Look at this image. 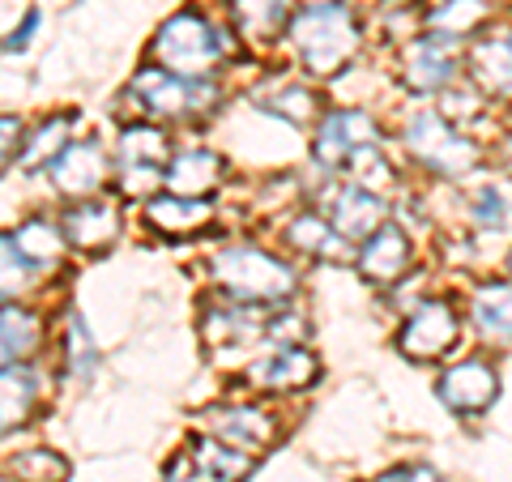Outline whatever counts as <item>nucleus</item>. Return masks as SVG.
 Listing matches in <instances>:
<instances>
[{"mask_svg": "<svg viewBox=\"0 0 512 482\" xmlns=\"http://www.w3.org/2000/svg\"><path fill=\"white\" fill-rule=\"evenodd\" d=\"M286 43L299 60V69L308 77H338L363 47V26L355 18V9L333 0V5H312V9H295L286 22Z\"/></svg>", "mask_w": 512, "mask_h": 482, "instance_id": "nucleus-1", "label": "nucleus"}, {"mask_svg": "<svg viewBox=\"0 0 512 482\" xmlns=\"http://www.w3.org/2000/svg\"><path fill=\"white\" fill-rule=\"evenodd\" d=\"M150 56L158 69L180 77H218L222 64L239 56L235 30L210 22L201 9H175L171 18L154 30Z\"/></svg>", "mask_w": 512, "mask_h": 482, "instance_id": "nucleus-2", "label": "nucleus"}, {"mask_svg": "<svg viewBox=\"0 0 512 482\" xmlns=\"http://www.w3.org/2000/svg\"><path fill=\"white\" fill-rule=\"evenodd\" d=\"M210 273L222 295L239 303H261V308H278L299 291V269L261 244H231L214 252Z\"/></svg>", "mask_w": 512, "mask_h": 482, "instance_id": "nucleus-3", "label": "nucleus"}, {"mask_svg": "<svg viewBox=\"0 0 512 482\" xmlns=\"http://www.w3.org/2000/svg\"><path fill=\"white\" fill-rule=\"evenodd\" d=\"M128 94L141 103L146 120L154 124H201L210 120L214 111L222 107V86L218 77H180V73H167L158 64H146V69L133 73L128 82Z\"/></svg>", "mask_w": 512, "mask_h": 482, "instance_id": "nucleus-4", "label": "nucleus"}, {"mask_svg": "<svg viewBox=\"0 0 512 482\" xmlns=\"http://www.w3.org/2000/svg\"><path fill=\"white\" fill-rule=\"evenodd\" d=\"M402 141H406L414 163H419L423 171H431V175H440V180H466V175H474L487 163L483 146H478L466 128L448 124L440 116V107L414 111V116L406 120V128H402Z\"/></svg>", "mask_w": 512, "mask_h": 482, "instance_id": "nucleus-5", "label": "nucleus"}, {"mask_svg": "<svg viewBox=\"0 0 512 482\" xmlns=\"http://www.w3.org/2000/svg\"><path fill=\"white\" fill-rule=\"evenodd\" d=\"M457 342H461V312L453 299H419L393 337V346L410 363H440L453 355Z\"/></svg>", "mask_w": 512, "mask_h": 482, "instance_id": "nucleus-6", "label": "nucleus"}, {"mask_svg": "<svg viewBox=\"0 0 512 482\" xmlns=\"http://www.w3.org/2000/svg\"><path fill=\"white\" fill-rule=\"evenodd\" d=\"M380 120L363 107H333L320 111L316 120V141H312V158L316 167H325V175L342 171L350 154H359L363 146H380Z\"/></svg>", "mask_w": 512, "mask_h": 482, "instance_id": "nucleus-7", "label": "nucleus"}, {"mask_svg": "<svg viewBox=\"0 0 512 482\" xmlns=\"http://www.w3.org/2000/svg\"><path fill=\"white\" fill-rule=\"evenodd\" d=\"M397 77L410 94H444L448 86L461 77V43L444 39V35H414L410 43H402V64H397Z\"/></svg>", "mask_w": 512, "mask_h": 482, "instance_id": "nucleus-8", "label": "nucleus"}, {"mask_svg": "<svg viewBox=\"0 0 512 482\" xmlns=\"http://www.w3.org/2000/svg\"><path fill=\"white\" fill-rule=\"evenodd\" d=\"M436 397L457 414V419H483V414L495 406V397H500V372H495V363L483 355L457 359L440 372Z\"/></svg>", "mask_w": 512, "mask_h": 482, "instance_id": "nucleus-9", "label": "nucleus"}, {"mask_svg": "<svg viewBox=\"0 0 512 482\" xmlns=\"http://www.w3.org/2000/svg\"><path fill=\"white\" fill-rule=\"evenodd\" d=\"M201 431H210V436L261 457L265 448H274L282 427L274 419V410H265L261 401H222V406L201 410Z\"/></svg>", "mask_w": 512, "mask_h": 482, "instance_id": "nucleus-10", "label": "nucleus"}, {"mask_svg": "<svg viewBox=\"0 0 512 482\" xmlns=\"http://www.w3.org/2000/svg\"><path fill=\"white\" fill-rule=\"evenodd\" d=\"M269 312L274 308H261V303H239L231 295H214L201 303V337L205 346H227V350H248L256 342H265V329H269Z\"/></svg>", "mask_w": 512, "mask_h": 482, "instance_id": "nucleus-11", "label": "nucleus"}, {"mask_svg": "<svg viewBox=\"0 0 512 482\" xmlns=\"http://www.w3.org/2000/svg\"><path fill=\"white\" fill-rule=\"evenodd\" d=\"M320 214L333 222V231H338L346 244H363L372 231H380L384 222H389V201L376 197V192H367L359 184H329L320 192Z\"/></svg>", "mask_w": 512, "mask_h": 482, "instance_id": "nucleus-12", "label": "nucleus"}, {"mask_svg": "<svg viewBox=\"0 0 512 482\" xmlns=\"http://www.w3.org/2000/svg\"><path fill=\"white\" fill-rule=\"evenodd\" d=\"M414 265V244L402 222H384L355 248V269L372 286H397Z\"/></svg>", "mask_w": 512, "mask_h": 482, "instance_id": "nucleus-13", "label": "nucleus"}, {"mask_svg": "<svg viewBox=\"0 0 512 482\" xmlns=\"http://www.w3.org/2000/svg\"><path fill=\"white\" fill-rule=\"evenodd\" d=\"M60 231L69 239V248L86 252V256H103L107 248L120 244V231H124V214L116 201H103V197H86V201H73L60 218Z\"/></svg>", "mask_w": 512, "mask_h": 482, "instance_id": "nucleus-14", "label": "nucleus"}, {"mask_svg": "<svg viewBox=\"0 0 512 482\" xmlns=\"http://www.w3.org/2000/svg\"><path fill=\"white\" fill-rule=\"evenodd\" d=\"M316 380H320V359H316V350H308V346H274L265 359H256L248 367L252 389L278 393V397L312 389Z\"/></svg>", "mask_w": 512, "mask_h": 482, "instance_id": "nucleus-15", "label": "nucleus"}, {"mask_svg": "<svg viewBox=\"0 0 512 482\" xmlns=\"http://www.w3.org/2000/svg\"><path fill=\"white\" fill-rule=\"evenodd\" d=\"M47 171H52V188L60 197H73V201L99 197L107 184V150L99 141H73Z\"/></svg>", "mask_w": 512, "mask_h": 482, "instance_id": "nucleus-16", "label": "nucleus"}, {"mask_svg": "<svg viewBox=\"0 0 512 482\" xmlns=\"http://www.w3.org/2000/svg\"><path fill=\"white\" fill-rule=\"evenodd\" d=\"M461 64H466L470 82L483 94H512V26L470 39Z\"/></svg>", "mask_w": 512, "mask_h": 482, "instance_id": "nucleus-17", "label": "nucleus"}, {"mask_svg": "<svg viewBox=\"0 0 512 482\" xmlns=\"http://www.w3.org/2000/svg\"><path fill=\"white\" fill-rule=\"evenodd\" d=\"M214 222V201L210 197H180V192H154L146 201V227L163 239H184L201 235Z\"/></svg>", "mask_w": 512, "mask_h": 482, "instance_id": "nucleus-18", "label": "nucleus"}, {"mask_svg": "<svg viewBox=\"0 0 512 482\" xmlns=\"http://www.w3.org/2000/svg\"><path fill=\"white\" fill-rule=\"evenodd\" d=\"M282 239L295 252L312 256V261H355V244H346V239L333 231V222L320 210L291 214V218H286V227H282Z\"/></svg>", "mask_w": 512, "mask_h": 482, "instance_id": "nucleus-19", "label": "nucleus"}, {"mask_svg": "<svg viewBox=\"0 0 512 482\" xmlns=\"http://www.w3.org/2000/svg\"><path fill=\"white\" fill-rule=\"evenodd\" d=\"M470 325L487 346H512V282L487 278L470 295Z\"/></svg>", "mask_w": 512, "mask_h": 482, "instance_id": "nucleus-20", "label": "nucleus"}, {"mask_svg": "<svg viewBox=\"0 0 512 482\" xmlns=\"http://www.w3.org/2000/svg\"><path fill=\"white\" fill-rule=\"evenodd\" d=\"M222 175H227L222 154L192 146V150L171 154V163L163 167V188L180 192V197H210V192L222 184Z\"/></svg>", "mask_w": 512, "mask_h": 482, "instance_id": "nucleus-21", "label": "nucleus"}, {"mask_svg": "<svg viewBox=\"0 0 512 482\" xmlns=\"http://www.w3.org/2000/svg\"><path fill=\"white\" fill-rule=\"evenodd\" d=\"M291 0H227V22L244 43L265 47L286 35L291 22Z\"/></svg>", "mask_w": 512, "mask_h": 482, "instance_id": "nucleus-22", "label": "nucleus"}, {"mask_svg": "<svg viewBox=\"0 0 512 482\" xmlns=\"http://www.w3.org/2000/svg\"><path fill=\"white\" fill-rule=\"evenodd\" d=\"M188 457L197 461V470H201L205 482H248L252 470H256L252 453L210 436V431H197V436L188 440Z\"/></svg>", "mask_w": 512, "mask_h": 482, "instance_id": "nucleus-23", "label": "nucleus"}, {"mask_svg": "<svg viewBox=\"0 0 512 482\" xmlns=\"http://www.w3.org/2000/svg\"><path fill=\"white\" fill-rule=\"evenodd\" d=\"M73 124L77 116L73 111H56V116H47L35 133L22 137V150H18V171L22 175H39L56 163V158L73 146Z\"/></svg>", "mask_w": 512, "mask_h": 482, "instance_id": "nucleus-24", "label": "nucleus"}, {"mask_svg": "<svg viewBox=\"0 0 512 482\" xmlns=\"http://www.w3.org/2000/svg\"><path fill=\"white\" fill-rule=\"evenodd\" d=\"M39 406V380L26 363L0 367V440L13 436L18 427L30 423V414Z\"/></svg>", "mask_w": 512, "mask_h": 482, "instance_id": "nucleus-25", "label": "nucleus"}, {"mask_svg": "<svg viewBox=\"0 0 512 482\" xmlns=\"http://www.w3.org/2000/svg\"><path fill=\"white\" fill-rule=\"evenodd\" d=\"M491 22V5L487 0H440L423 13V30L427 35H444L466 47L478 30Z\"/></svg>", "mask_w": 512, "mask_h": 482, "instance_id": "nucleus-26", "label": "nucleus"}, {"mask_svg": "<svg viewBox=\"0 0 512 482\" xmlns=\"http://www.w3.org/2000/svg\"><path fill=\"white\" fill-rule=\"evenodd\" d=\"M171 163V141L167 128L154 120H133L120 128L116 141V167H158L163 171Z\"/></svg>", "mask_w": 512, "mask_h": 482, "instance_id": "nucleus-27", "label": "nucleus"}, {"mask_svg": "<svg viewBox=\"0 0 512 482\" xmlns=\"http://www.w3.org/2000/svg\"><path fill=\"white\" fill-rule=\"evenodd\" d=\"M0 337H5L13 363H30L43 350V337H47V320L26 308V303H0Z\"/></svg>", "mask_w": 512, "mask_h": 482, "instance_id": "nucleus-28", "label": "nucleus"}, {"mask_svg": "<svg viewBox=\"0 0 512 482\" xmlns=\"http://www.w3.org/2000/svg\"><path fill=\"white\" fill-rule=\"evenodd\" d=\"M13 239H18L22 256L35 269H56L64 261V252H69V239H64L60 222H52L47 214H30L18 231H13Z\"/></svg>", "mask_w": 512, "mask_h": 482, "instance_id": "nucleus-29", "label": "nucleus"}, {"mask_svg": "<svg viewBox=\"0 0 512 482\" xmlns=\"http://www.w3.org/2000/svg\"><path fill=\"white\" fill-rule=\"evenodd\" d=\"M252 99H256V107H261V111H269V116H282V120H291V124L320 120L316 90L303 86V82H278L274 90H261V94H252Z\"/></svg>", "mask_w": 512, "mask_h": 482, "instance_id": "nucleus-30", "label": "nucleus"}, {"mask_svg": "<svg viewBox=\"0 0 512 482\" xmlns=\"http://www.w3.org/2000/svg\"><path fill=\"white\" fill-rule=\"evenodd\" d=\"M60 355H64V372H69L73 380H94V372H99V346H94V333L86 329V320L69 312L64 316V346H60Z\"/></svg>", "mask_w": 512, "mask_h": 482, "instance_id": "nucleus-31", "label": "nucleus"}, {"mask_svg": "<svg viewBox=\"0 0 512 482\" xmlns=\"http://www.w3.org/2000/svg\"><path fill=\"white\" fill-rule=\"evenodd\" d=\"M346 180L359 184L367 192H376V197H384V188L397 184V167L389 163V154H384V146H363L359 154L346 158Z\"/></svg>", "mask_w": 512, "mask_h": 482, "instance_id": "nucleus-32", "label": "nucleus"}, {"mask_svg": "<svg viewBox=\"0 0 512 482\" xmlns=\"http://www.w3.org/2000/svg\"><path fill=\"white\" fill-rule=\"evenodd\" d=\"M5 470L18 482H69V461L56 448H22L5 461Z\"/></svg>", "mask_w": 512, "mask_h": 482, "instance_id": "nucleus-33", "label": "nucleus"}, {"mask_svg": "<svg viewBox=\"0 0 512 482\" xmlns=\"http://www.w3.org/2000/svg\"><path fill=\"white\" fill-rule=\"evenodd\" d=\"M35 286V265L22 256L13 231H0V303L26 295Z\"/></svg>", "mask_w": 512, "mask_h": 482, "instance_id": "nucleus-34", "label": "nucleus"}, {"mask_svg": "<svg viewBox=\"0 0 512 482\" xmlns=\"http://www.w3.org/2000/svg\"><path fill=\"white\" fill-rule=\"evenodd\" d=\"M470 227L474 231H504L508 227V201L495 184H478L470 192Z\"/></svg>", "mask_w": 512, "mask_h": 482, "instance_id": "nucleus-35", "label": "nucleus"}, {"mask_svg": "<svg viewBox=\"0 0 512 482\" xmlns=\"http://www.w3.org/2000/svg\"><path fill=\"white\" fill-rule=\"evenodd\" d=\"M22 137H26V128H22L18 116H0V175H5L13 163H18Z\"/></svg>", "mask_w": 512, "mask_h": 482, "instance_id": "nucleus-36", "label": "nucleus"}, {"mask_svg": "<svg viewBox=\"0 0 512 482\" xmlns=\"http://www.w3.org/2000/svg\"><path fill=\"white\" fill-rule=\"evenodd\" d=\"M39 22H43V13H39V9H26L22 26H18V30H9V39L0 43V52H26L30 39H35V30H39Z\"/></svg>", "mask_w": 512, "mask_h": 482, "instance_id": "nucleus-37", "label": "nucleus"}, {"mask_svg": "<svg viewBox=\"0 0 512 482\" xmlns=\"http://www.w3.org/2000/svg\"><path fill=\"white\" fill-rule=\"evenodd\" d=\"M158 482H201V470H197V461L188 457V448H180V453L163 465V478Z\"/></svg>", "mask_w": 512, "mask_h": 482, "instance_id": "nucleus-38", "label": "nucleus"}, {"mask_svg": "<svg viewBox=\"0 0 512 482\" xmlns=\"http://www.w3.org/2000/svg\"><path fill=\"white\" fill-rule=\"evenodd\" d=\"M406 482H444V478L431 465H406Z\"/></svg>", "mask_w": 512, "mask_h": 482, "instance_id": "nucleus-39", "label": "nucleus"}, {"mask_svg": "<svg viewBox=\"0 0 512 482\" xmlns=\"http://www.w3.org/2000/svg\"><path fill=\"white\" fill-rule=\"evenodd\" d=\"M376 482H406V465H397V470H384Z\"/></svg>", "mask_w": 512, "mask_h": 482, "instance_id": "nucleus-40", "label": "nucleus"}, {"mask_svg": "<svg viewBox=\"0 0 512 482\" xmlns=\"http://www.w3.org/2000/svg\"><path fill=\"white\" fill-rule=\"evenodd\" d=\"M500 158H504V167L512 171V137H504V150H500Z\"/></svg>", "mask_w": 512, "mask_h": 482, "instance_id": "nucleus-41", "label": "nucleus"}, {"mask_svg": "<svg viewBox=\"0 0 512 482\" xmlns=\"http://www.w3.org/2000/svg\"><path fill=\"white\" fill-rule=\"evenodd\" d=\"M13 363V355H9V346H5V337H0V367H9Z\"/></svg>", "mask_w": 512, "mask_h": 482, "instance_id": "nucleus-42", "label": "nucleus"}, {"mask_svg": "<svg viewBox=\"0 0 512 482\" xmlns=\"http://www.w3.org/2000/svg\"><path fill=\"white\" fill-rule=\"evenodd\" d=\"M410 0H384V9H406Z\"/></svg>", "mask_w": 512, "mask_h": 482, "instance_id": "nucleus-43", "label": "nucleus"}, {"mask_svg": "<svg viewBox=\"0 0 512 482\" xmlns=\"http://www.w3.org/2000/svg\"><path fill=\"white\" fill-rule=\"evenodd\" d=\"M504 269H508V282H512V252H508V265Z\"/></svg>", "mask_w": 512, "mask_h": 482, "instance_id": "nucleus-44", "label": "nucleus"}, {"mask_svg": "<svg viewBox=\"0 0 512 482\" xmlns=\"http://www.w3.org/2000/svg\"><path fill=\"white\" fill-rule=\"evenodd\" d=\"M0 482H18V478H13V474H0Z\"/></svg>", "mask_w": 512, "mask_h": 482, "instance_id": "nucleus-45", "label": "nucleus"}]
</instances>
